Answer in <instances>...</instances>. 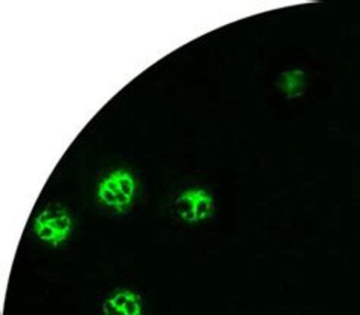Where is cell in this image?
Returning <instances> with one entry per match:
<instances>
[{"label": "cell", "mask_w": 360, "mask_h": 315, "mask_svg": "<svg viewBox=\"0 0 360 315\" xmlns=\"http://www.w3.org/2000/svg\"><path fill=\"white\" fill-rule=\"evenodd\" d=\"M280 87L289 99L300 98L302 91H304V73L300 70L284 72Z\"/></svg>", "instance_id": "5b68a950"}, {"label": "cell", "mask_w": 360, "mask_h": 315, "mask_svg": "<svg viewBox=\"0 0 360 315\" xmlns=\"http://www.w3.org/2000/svg\"><path fill=\"white\" fill-rule=\"evenodd\" d=\"M175 211L186 223L204 222L213 213V197L201 188L187 189L176 197Z\"/></svg>", "instance_id": "3957f363"}, {"label": "cell", "mask_w": 360, "mask_h": 315, "mask_svg": "<svg viewBox=\"0 0 360 315\" xmlns=\"http://www.w3.org/2000/svg\"><path fill=\"white\" fill-rule=\"evenodd\" d=\"M102 315H143V302L137 293L120 290L103 300Z\"/></svg>", "instance_id": "277c9868"}, {"label": "cell", "mask_w": 360, "mask_h": 315, "mask_svg": "<svg viewBox=\"0 0 360 315\" xmlns=\"http://www.w3.org/2000/svg\"><path fill=\"white\" fill-rule=\"evenodd\" d=\"M73 231L72 215L65 208L52 205L35 217L34 234L43 243L58 247L65 240H69Z\"/></svg>", "instance_id": "7a4b0ae2"}, {"label": "cell", "mask_w": 360, "mask_h": 315, "mask_svg": "<svg viewBox=\"0 0 360 315\" xmlns=\"http://www.w3.org/2000/svg\"><path fill=\"white\" fill-rule=\"evenodd\" d=\"M137 191L136 179L128 170L119 168L103 177L98 185V200L116 213H125L132 205Z\"/></svg>", "instance_id": "6da1fadb"}]
</instances>
